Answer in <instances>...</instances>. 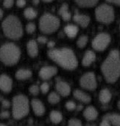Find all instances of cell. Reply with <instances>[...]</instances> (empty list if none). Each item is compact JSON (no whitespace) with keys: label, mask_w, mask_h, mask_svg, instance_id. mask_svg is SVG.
<instances>
[{"label":"cell","mask_w":120,"mask_h":126,"mask_svg":"<svg viewBox=\"0 0 120 126\" xmlns=\"http://www.w3.org/2000/svg\"><path fill=\"white\" fill-rule=\"evenodd\" d=\"M27 51L31 57H35L38 54V47L35 40H31L27 44Z\"/></svg>","instance_id":"e0dca14e"},{"label":"cell","mask_w":120,"mask_h":126,"mask_svg":"<svg viewBox=\"0 0 120 126\" xmlns=\"http://www.w3.org/2000/svg\"><path fill=\"white\" fill-rule=\"evenodd\" d=\"M16 5L19 7H24L26 5V0H17Z\"/></svg>","instance_id":"8d00e7d4"},{"label":"cell","mask_w":120,"mask_h":126,"mask_svg":"<svg viewBox=\"0 0 120 126\" xmlns=\"http://www.w3.org/2000/svg\"><path fill=\"white\" fill-rule=\"evenodd\" d=\"M58 13H59V15L62 17V18L64 21H67L71 19L72 15H71L70 12L69 11V6H68L67 4H63L60 7Z\"/></svg>","instance_id":"7402d4cb"},{"label":"cell","mask_w":120,"mask_h":126,"mask_svg":"<svg viewBox=\"0 0 120 126\" xmlns=\"http://www.w3.org/2000/svg\"><path fill=\"white\" fill-rule=\"evenodd\" d=\"M117 107H118V109L120 110V100L118 101V103H117Z\"/></svg>","instance_id":"f6af8a7d"},{"label":"cell","mask_w":120,"mask_h":126,"mask_svg":"<svg viewBox=\"0 0 120 126\" xmlns=\"http://www.w3.org/2000/svg\"><path fill=\"white\" fill-rule=\"evenodd\" d=\"M55 89L58 93L63 97H66L69 95L71 93V87L69 84L65 81H59L55 84Z\"/></svg>","instance_id":"4fadbf2b"},{"label":"cell","mask_w":120,"mask_h":126,"mask_svg":"<svg viewBox=\"0 0 120 126\" xmlns=\"http://www.w3.org/2000/svg\"><path fill=\"white\" fill-rule=\"evenodd\" d=\"M32 3L34 4H38L39 3V0H32Z\"/></svg>","instance_id":"ee69618b"},{"label":"cell","mask_w":120,"mask_h":126,"mask_svg":"<svg viewBox=\"0 0 120 126\" xmlns=\"http://www.w3.org/2000/svg\"><path fill=\"white\" fill-rule=\"evenodd\" d=\"M35 29H36V27H35V24H33V23H29L26 26V31L29 34L33 33L35 31Z\"/></svg>","instance_id":"d6a6232c"},{"label":"cell","mask_w":120,"mask_h":126,"mask_svg":"<svg viewBox=\"0 0 120 126\" xmlns=\"http://www.w3.org/2000/svg\"><path fill=\"white\" fill-rule=\"evenodd\" d=\"M106 1L110 3H113V4H115L117 5L120 6V0H106Z\"/></svg>","instance_id":"ab89813d"},{"label":"cell","mask_w":120,"mask_h":126,"mask_svg":"<svg viewBox=\"0 0 120 126\" xmlns=\"http://www.w3.org/2000/svg\"><path fill=\"white\" fill-rule=\"evenodd\" d=\"M111 42V37L107 33H100L97 34L92 41L93 48L99 51L105 50Z\"/></svg>","instance_id":"ba28073f"},{"label":"cell","mask_w":120,"mask_h":126,"mask_svg":"<svg viewBox=\"0 0 120 126\" xmlns=\"http://www.w3.org/2000/svg\"><path fill=\"white\" fill-rule=\"evenodd\" d=\"M30 105L28 98L24 94L13 97L12 101V114L14 119L20 120L28 114Z\"/></svg>","instance_id":"5b68a950"},{"label":"cell","mask_w":120,"mask_h":126,"mask_svg":"<svg viewBox=\"0 0 120 126\" xmlns=\"http://www.w3.org/2000/svg\"><path fill=\"white\" fill-rule=\"evenodd\" d=\"M58 73V69L53 66H44L42 67L39 71V76L43 80H48L55 76Z\"/></svg>","instance_id":"30bf717a"},{"label":"cell","mask_w":120,"mask_h":126,"mask_svg":"<svg viewBox=\"0 0 120 126\" xmlns=\"http://www.w3.org/2000/svg\"><path fill=\"white\" fill-rule=\"evenodd\" d=\"M10 114L8 111H3L0 113V118L1 119H7L10 117Z\"/></svg>","instance_id":"e575fe53"},{"label":"cell","mask_w":120,"mask_h":126,"mask_svg":"<svg viewBox=\"0 0 120 126\" xmlns=\"http://www.w3.org/2000/svg\"><path fill=\"white\" fill-rule=\"evenodd\" d=\"M21 57L19 48L12 43H7L0 48V60L6 65H13L19 62Z\"/></svg>","instance_id":"277c9868"},{"label":"cell","mask_w":120,"mask_h":126,"mask_svg":"<svg viewBox=\"0 0 120 126\" xmlns=\"http://www.w3.org/2000/svg\"><path fill=\"white\" fill-rule=\"evenodd\" d=\"M99 126H111V123L108 120L103 118L102 121L99 124Z\"/></svg>","instance_id":"f35d334b"},{"label":"cell","mask_w":120,"mask_h":126,"mask_svg":"<svg viewBox=\"0 0 120 126\" xmlns=\"http://www.w3.org/2000/svg\"><path fill=\"white\" fill-rule=\"evenodd\" d=\"M112 97L111 93L108 89H103L99 92V100L102 104H107L108 103Z\"/></svg>","instance_id":"d6986e66"},{"label":"cell","mask_w":120,"mask_h":126,"mask_svg":"<svg viewBox=\"0 0 120 126\" xmlns=\"http://www.w3.org/2000/svg\"><path fill=\"white\" fill-rule=\"evenodd\" d=\"M54 46H55V43L52 42V41H49V42L47 43V46H48L49 48H52Z\"/></svg>","instance_id":"60d3db41"},{"label":"cell","mask_w":120,"mask_h":126,"mask_svg":"<svg viewBox=\"0 0 120 126\" xmlns=\"http://www.w3.org/2000/svg\"><path fill=\"white\" fill-rule=\"evenodd\" d=\"M99 0H74V1L82 7H91L94 6Z\"/></svg>","instance_id":"d4e9b609"},{"label":"cell","mask_w":120,"mask_h":126,"mask_svg":"<svg viewBox=\"0 0 120 126\" xmlns=\"http://www.w3.org/2000/svg\"><path fill=\"white\" fill-rule=\"evenodd\" d=\"M49 118L54 124H58L63 120V115L58 111H52L49 114Z\"/></svg>","instance_id":"cb8c5ba5"},{"label":"cell","mask_w":120,"mask_h":126,"mask_svg":"<svg viewBox=\"0 0 120 126\" xmlns=\"http://www.w3.org/2000/svg\"><path fill=\"white\" fill-rule=\"evenodd\" d=\"M32 76V72L28 69H19L16 73V78L19 80H25Z\"/></svg>","instance_id":"44dd1931"},{"label":"cell","mask_w":120,"mask_h":126,"mask_svg":"<svg viewBox=\"0 0 120 126\" xmlns=\"http://www.w3.org/2000/svg\"><path fill=\"white\" fill-rule=\"evenodd\" d=\"M74 97L79 101L83 103H89L91 100V97L89 94L86 93L85 92L80 90H76L74 91Z\"/></svg>","instance_id":"2e32d148"},{"label":"cell","mask_w":120,"mask_h":126,"mask_svg":"<svg viewBox=\"0 0 120 126\" xmlns=\"http://www.w3.org/2000/svg\"><path fill=\"white\" fill-rule=\"evenodd\" d=\"M1 106H2V107L4 108V109H8V108L10 106V103L9 100H5V99H3V100H1Z\"/></svg>","instance_id":"d590c367"},{"label":"cell","mask_w":120,"mask_h":126,"mask_svg":"<svg viewBox=\"0 0 120 126\" xmlns=\"http://www.w3.org/2000/svg\"><path fill=\"white\" fill-rule=\"evenodd\" d=\"M83 116L88 121L95 120L98 117V111L94 106H88L83 111Z\"/></svg>","instance_id":"9a60e30c"},{"label":"cell","mask_w":120,"mask_h":126,"mask_svg":"<svg viewBox=\"0 0 120 126\" xmlns=\"http://www.w3.org/2000/svg\"><path fill=\"white\" fill-rule=\"evenodd\" d=\"M43 1L45 2H50V1H52L53 0H43Z\"/></svg>","instance_id":"bcb514c9"},{"label":"cell","mask_w":120,"mask_h":126,"mask_svg":"<svg viewBox=\"0 0 120 126\" xmlns=\"http://www.w3.org/2000/svg\"><path fill=\"white\" fill-rule=\"evenodd\" d=\"M39 90L40 89L37 85H32L29 88L30 94H32V95H38L39 93Z\"/></svg>","instance_id":"1f68e13d"},{"label":"cell","mask_w":120,"mask_h":126,"mask_svg":"<svg viewBox=\"0 0 120 126\" xmlns=\"http://www.w3.org/2000/svg\"><path fill=\"white\" fill-rule=\"evenodd\" d=\"M101 70L107 82L114 83L120 77V54L113 50L102 64Z\"/></svg>","instance_id":"6da1fadb"},{"label":"cell","mask_w":120,"mask_h":126,"mask_svg":"<svg viewBox=\"0 0 120 126\" xmlns=\"http://www.w3.org/2000/svg\"><path fill=\"white\" fill-rule=\"evenodd\" d=\"M40 90L41 91V93L43 94H46L49 92V85L48 83L47 82H44L43 84H41V87H40Z\"/></svg>","instance_id":"4dcf8cb0"},{"label":"cell","mask_w":120,"mask_h":126,"mask_svg":"<svg viewBox=\"0 0 120 126\" xmlns=\"http://www.w3.org/2000/svg\"><path fill=\"white\" fill-rule=\"evenodd\" d=\"M96 60V54L92 51H88L85 53L82 60V64L85 67L90 66Z\"/></svg>","instance_id":"ac0fdd59"},{"label":"cell","mask_w":120,"mask_h":126,"mask_svg":"<svg viewBox=\"0 0 120 126\" xmlns=\"http://www.w3.org/2000/svg\"><path fill=\"white\" fill-rule=\"evenodd\" d=\"M2 17H3V11L1 9H0V20L2 18Z\"/></svg>","instance_id":"7bdbcfd3"},{"label":"cell","mask_w":120,"mask_h":126,"mask_svg":"<svg viewBox=\"0 0 120 126\" xmlns=\"http://www.w3.org/2000/svg\"><path fill=\"white\" fill-rule=\"evenodd\" d=\"M76 107H77V105L74 101L70 100V101H67L66 103V108L69 111H73V110L76 109Z\"/></svg>","instance_id":"f1b7e54d"},{"label":"cell","mask_w":120,"mask_h":126,"mask_svg":"<svg viewBox=\"0 0 120 126\" xmlns=\"http://www.w3.org/2000/svg\"><path fill=\"white\" fill-rule=\"evenodd\" d=\"M83 106L82 105H78V106H77L76 109H77V111H81L83 109Z\"/></svg>","instance_id":"b9f144b4"},{"label":"cell","mask_w":120,"mask_h":126,"mask_svg":"<svg viewBox=\"0 0 120 126\" xmlns=\"http://www.w3.org/2000/svg\"><path fill=\"white\" fill-rule=\"evenodd\" d=\"M0 126H6L4 124H0Z\"/></svg>","instance_id":"7dc6e473"},{"label":"cell","mask_w":120,"mask_h":126,"mask_svg":"<svg viewBox=\"0 0 120 126\" xmlns=\"http://www.w3.org/2000/svg\"><path fill=\"white\" fill-rule=\"evenodd\" d=\"M80 84L83 89L89 91L96 90L97 87V82L94 73L91 72L85 73L80 79Z\"/></svg>","instance_id":"9c48e42d"},{"label":"cell","mask_w":120,"mask_h":126,"mask_svg":"<svg viewBox=\"0 0 120 126\" xmlns=\"http://www.w3.org/2000/svg\"><path fill=\"white\" fill-rule=\"evenodd\" d=\"M103 118L108 120L112 126H120V114H107Z\"/></svg>","instance_id":"ffe728a7"},{"label":"cell","mask_w":120,"mask_h":126,"mask_svg":"<svg viewBox=\"0 0 120 126\" xmlns=\"http://www.w3.org/2000/svg\"><path fill=\"white\" fill-rule=\"evenodd\" d=\"M74 21L83 28H86L90 23V18L83 14H76L73 17Z\"/></svg>","instance_id":"5bb4252c"},{"label":"cell","mask_w":120,"mask_h":126,"mask_svg":"<svg viewBox=\"0 0 120 126\" xmlns=\"http://www.w3.org/2000/svg\"><path fill=\"white\" fill-rule=\"evenodd\" d=\"M38 41L40 43H48L47 42V37H44V36H39L38 37Z\"/></svg>","instance_id":"74e56055"},{"label":"cell","mask_w":120,"mask_h":126,"mask_svg":"<svg viewBox=\"0 0 120 126\" xmlns=\"http://www.w3.org/2000/svg\"><path fill=\"white\" fill-rule=\"evenodd\" d=\"M13 87L12 79L6 74H2L0 76V90L5 93H8L11 91Z\"/></svg>","instance_id":"8fae6325"},{"label":"cell","mask_w":120,"mask_h":126,"mask_svg":"<svg viewBox=\"0 0 120 126\" xmlns=\"http://www.w3.org/2000/svg\"><path fill=\"white\" fill-rule=\"evenodd\" d=\"M2 100H3V99H2V97H1L0 96V101H1Z\"/></svg>","instance_id":"c3c4849f"},{"label":"cell","mask_w":120,"mask_h":126,"mask_svg":"<svg viewBox=\"0 0 120 126\" xmlns=\"http://www.w3.org/2000/svg\"><path fill=\"white\" fill-rule=\"evenodd\" d=\"M60 20L55 16L46 13L44 14L39 21V29L45 34H51L58 30Z\"/></svg>","instance_id":"8992f818"},{"label":"cell","mask_w":120,"mask_h":126,"mask_svg":"<svg viewBox=\"0 0 120 126\" xmlns=\"http://www.w3.org/2000/svg\"><path fill=\"white\" fill-rule=\"evenodd\" d=\"M2 30L6 37L18 40L23 35V28L20 20L15 16H8L1 24Z\"/></svg>","instance_id":"3957f363"},{"label":"cell","mask_w":120,"mask_h":126,"mask_svg":"<svg viewBox=\"0 0 120 126\" xmlns=\"http://www.w3.org/2000/svg\"><path fill=\"white\" fill-rule=\"evenodd\" d=\"M48 56L52 60L66 70H74L78 64L75 54L69 48L52 49L48 52Z\"/></svg>","instance_id":"7a4b0ae2"},{"label":"cell","mask_w":120,"mask_h":126,"mask_svg":"<svg viewBox=\"0 0 120 126\" xmlns=\"http://www.w3.org/2000/svg\"><path fill=\"white\" fill-rule=\"evenodd\" d=\"M24 16L27 19L32 20L36 18L37 16V12L35 10H34L32 7H27V9H25V10L24 11Z\"/></svg>","instance_id":"484cf974"},{"label":"cell","mask_w":120,"mask_h":126,"mask_svg":"<svg viewBox=\"0 0 120 126\" xmlns=\"http://www.w3.org/2000/svg\"><path fill=\"white\" fill-rule=\"evenodd\" d=\"M78 31H79L78 27L77 26H75V25H73V24L67 25L64 28L65 33L66 34V35L69 37H71V38H73V37H76V35L78 33Z\"/></svg>","instance_id":"603a6c76"},{"label":"cell","mask_w":120,"mask_h":126,"mask_svg":"<svg viewBox=\"0 0 120 126\" xmlns=\"http://www.w3.org/2000/svg\"><path fill=\"white\" fill-rule=\"evenodd\" d=\"M13 4H14V0H4V1H3V6L5 8L12 7Z\"/></svg>","instance_id":"836d02e7"},{"label":"cell","mask_w":120,"mask_h":126,"mask_svg":"<svg viewBox=\"0 0 120 126\" xmlns=\"http://www.w3.org/2000/svg\"><path fill=\"white\" fill-rule=\"evenodd\" d=\"M88 40H89L88 37L86 36V35H83V36L80 37L79 39L77 40V46H78L79 48H84V47L86 46V44H87V43H88Z\"/></svg>","instance_id":"83f0119b"},{"label":"cell","mask_w":120,"mask_h":126,"mask_svg":"<svg viewBox=\"0 0 120 126\" xmlns=\"http://www.w3.org/2000/svg\"><path fill=\"white\" fill-rule=\"evenodd\" d=\"M68 126H83L82 123L78 119H71L69 121Z\"/></svg>","instance_id":"f546056e"},{"label":"cell","mask_w":120,"mask_h":126,"mask_svg":"<svg viewBox=\"0 0 120 126\" xmlns=\"http://www.w3.org/2000/svg\"><path fill=\"white\" fill-rule=\"evenodd\" d=\"M31 106L32 110L35 115L37 116H43L45 113V106L43 103L38 99H32L31 101Z\"/></svg>","instance_id":"7c38bea8"},{"label":"cell","mask_w":120,"mask_h":126,"mask_svg":"<svg viewBox=\"0 0 120 126\" xmlns=\"http://www.w3.org/2000/svg\"><path fill=\"white\" fill-rule=\"evenodd\" d=\"M60 100V94L57 93L52 92L48 96V101L49 103L51 104H56L58 103H59Z\"/></svg>","instance_id":"4316f807"},{"label":"cell","mask_w":120,"mask_h":126,"mask_svg":"<svg viewBox=\"0 0 120 126\" xmlns=\"http://www.w3.org/2000/svg\"><path fill=\"white\" fill-rule=\"evenodd\" d=\"M95 16L98 21L103 24H111L114 20V10L108 4H101L95 10Z\"/></svg>","instance_id":"52a82bcc"}]
</instances>
